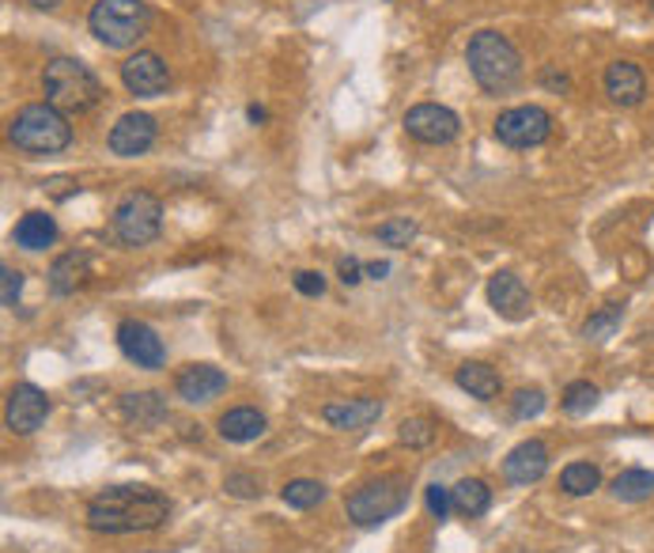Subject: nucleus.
Masks as SVG:
<instances>
[{
  "label": "nucleus",
  "mask_w": 654,
  "mask_h": 553,
  "mask_svg": "<svg viewBox=\"0 0 654 553\" xmlns=\"http://www.w3.org/2000/svg\"><path fill=\"white\" fill-rule=\"evenodd\" d=\"M605 95H609L617 107H640L643 95H647V76L636 61H613L605 69Z\"/></svg>",
  "instance_id": "a211bd4d"
},
{
  "label": "nucleus",
  "mask_w": 654,
  "mask_h": 553,
  "mask_svg": "<svg viewBox=\"0 0 654 553\" xmlns=\"http://www.w3.org/2000/svg\"><path fill=\"white\" fill-rule=\"evenodd\" d=\"M489 304L504 315L507 322H522L530 315V288L522 284V276H515L510 270H499L489 276Z\"/></svg>",
  "instance_id": "2eb2a0df"
},
{
  "label": "nucleus",
  "mask_w": 654,
  "mask_h": 553,
  "mask_svg": "<svg viewBox=\"0 0 654 553\" xmlns=\"http://www.w3.org/2000/svg\"><path fill=\"white\" fill-rule=\"evenodd\" d=\"M20 292H23V273L12 270V266H4V270H0V304H4L8 311H15Z\"/></svg>",
  "instance_id": "72a5a7b5"
},
{
  "label": "nucleus",
  "mask_w": 654,
  "mask_h": 553,
  "mask_svg": "<svg viewBox=\"0 0 654 553\" xmlns=\"http://www.w3.org/2000/svg\"><path fill=\"white\" fill-rule=\"evenodd\" d=\"M217 429L227 444H250V440L266 437V414L254 409V406H235L220 417Z\"/></svg>",
  "instance_id": "aec40b11"
},
{
  "label": "nucleus",
  "mask_w": 654,
  "mask_h": 553,
  "mask_svg": "<svg viewBox=\"0 0 654 553\" xmlns=\"http://www.w3.org/2000/svg\"><path fill=\"white\" fill-rule=\"evenodd\" d=\"M46 102L58 107L61 114H87L102 102V84L84 61L76 58H53L42 73Z\"/></svg>",
  "instance_id": "20e7f679"
},
{
  "label": "nucleus",
  "mask_w": 654,
  "mask_h": 553,
  "mask_svg": "<svg viewBox=\"0 0 654 553\" xmlns=\"http://www.w3.org/2000/svg\"><path fill=\"white\" fill-rule=\"evenodd\" d=\"M30 4H35V8H58L61 0H30Z\"/></svg>",
  "instance_id": "ea45409f"
},
{
  "label": "nucleus",
  "mask_w": 654,
  "mask_h": 553,
  "mask_svg": "<svg viewBox=\"0 0 654 553\" xmlns=\"http://www.w3.org/2000/svg\"><path fill=\"white\" fill-rule=\"evenodd\" d=\"M118 349L125 353V360H133L137 368L156 371L166 365V349H163V337L140 319H125L118 322Z\"/></svg>",
  "instance_id": "9b49d317"
},
{
  "label": "nucleus",
  "mask_w": 654,
  "mask_h": 553,
  "mask_svg": "<svg viewBox=\"0 0 654 553\" xmlns=\"http://www.w3.org/2000/svg\"><path fill=\"white\" fill-rule=\"evenodd\" d=\"M496 137L507 148H538L553 137V114L545 107H510L496 118Z\"/></svg>",
  "instance_id": "6e6552de"
},
{
  "label": "nucleus",
  "mask_w": 654,
  "mask_h": 553,
  "mask_svg": "<svg viewBox=\"0 0 654 553\" xmlns=\"http://www.w3.org/2000/svg\"><path fill=\"white\" fill-rule=\"evenodd\" d=\"M379 417H382L379 398H341V402H325L322 406V421L341 432H363V429H371Z\"/></svg>",
  "instance_id": "dca6fc26"
},
{
  "label": "nucleus",
  "mask_w": 654,
  "mask_h": 553,
  "mask_svg": "<svg viewBox=\"0 0 654 553\" xmlns=\"http://www.w3.org/2000/svg\"><path fill=\"white\" fill-rule=\"evenodd\" d=\"M541 409H545V391H538V386H522V391L510 398V417H515V421H530Z\"/></svg>",
  "instance_id": "2f4dec72"
},
{
  "label": "nucleus",
  "mask_w": 654,
  "mask_h": 553,
  "mask_svg": "<svg viewBox=\"0 0 654 553\" xmlns=\"http://www.w3.org/2000/svg\"><path fill=\"white\" fill-rule=\"evenodd\" d=\"M451 496H454V512L466 519H477L492 508V489L489 481L481 478H461L458 486L451 489Z\"/></svg>",
  "instance_id": "b1692460"
},
{
  "label": "nucleus",
  "mask_w": 654,
  "mask_h": 553,
  "mask_svg": "<svg viewBox=\"0 0 654 553\" xmlns=\"http://www.w3.org/2000/svg\"><path fill=\"white\" fill-rule=\"evenodd\" d=\"M466 65L473 73V81L492 95L515 88L518 76H522V58H518L515 42L507 35H499V30H477L469 38Z\"/></svg>",
  "instance_id": "f03ea898"
},
{
  "label": "nucleus",
  "mask_w": 654,
  "mask_h": 553,
  "mask_svg": "<svg viewBox=\"0 0 654 553\" xmlns=\"http://www.w3.org/2000/svg\"><path fill=\"white\" fill-rule=\"evenodd\" d=\"M122 84H125V91L137 95V99H156V95H163L171 88V69L163 65L159 53L137 50L122 65Z\"/></svg>",
  "instance_id": "f8f14e48"
},
{
  "label": "nucleus",
  "mask_w": 654,
  "mask_h": 553,
  "mask_svg": "<svg viewBox=\"0 0 654 553\" xmlns=\"http://www.w3.org/2000/svg\"><path fill=\"white\" fill-rule=\"evenodd\" d=\"M295 288L303 292V296H322L325 292V276L318 270H299L295 273Z\"/></svg>",
  "instance_id": "c9c22d12"
},
{
  "label": "nucleus",
  "mask_w": 654,
  "mask_h": 553,
  "mask_svg": "<svg viewBox=\"0 0 654 553\" xmlns=\"http://www.w3.org/2000/svg\"><path fill=\"white\" fill-rule=\"evenodd\" d=\"M53 239H58V224L50 212H23L20 224L12 228V243L23 250H46L53 247Z\"/></svg>",
  "instance_id": "412c9836"
},
{
  "label": "nucleus",
  "mask_w": 654,
  "mask_h": 553,
  "mask_svg": "<svg viewBox=\"0 0 654 553\" xmlns=\"http://www.w3.org/2000/svg\"><path fill=\"white\" fill-rule=\"evenodd\" d=\"M151 23V8L145 0H95L87 12V27L107 50H129L145 38Z\"/></svg>",
  "instance_id": "39448f33"
},
{
  "label": "nucleus",
  "mask_w": 654,
  "mask_h": 553,
  "mask_svg": "<svg viewBox=\"0 0 654 553\" xmlns=\"http://www.w3.org/2000/svg\"><path fill=\"white\" fill-rule=\"evenodd\" d=\"M397 440L405 447H412V452H424V447L435 444V421H428V417H405L397 425Z\"/></svg>",
  "instance_id": "c756f323"
},
{
  "label": "nucleus",
  "mask_w": 654,
  "mask_h": 553,
  "mask_svg": "<svg viewBox=\"0 0 654 553\" xmlns=\"http://www.w3.org/2000/svg\"><path fill=\"white\" fill-rule=\"evenodd\" d=\"M367 270V276H374V281H382V276L390 273V262H371V266H363Z\"/></svg>",
  "instance_id": "58836bf2"
},
{
  "label": "nucleus",
  "mask_w": 654,
  "mask_h": 553,
  "mask_svg": "<svg viewBox=\"0 0 654 553\" xmlns=\"http://www.w3.org/2000/svg\"><path fill=\"white\" fill-rule=\"evenodd\" d=\"M461 122L451 107H439V102H420L405 114V133L420 145H451L458 137Z\"/></svg>",
  "instance_id": "9d476101"
},
{
  "label": "nucleus",
  "mask_w": 654,
  "mask_h": 553,
  "mask_svg": "<svg viewBox=\"0 0 654 553\" xmlns=\"http://www.w3.org/2000/svg\"><path fill=\"white\" fill-rule=\"evenodd\" d=\"M651 4H654V0H651Z\"/></svg>",
  "instance_id": "79ce46f5"
},
{
  "label": "nucleus",
  "mask_w": 654,
  "mask_h": 553,
  "mask_svg": "<svg viewBox=\"0 0 654 553\" xmlns=\"http://www.w3.org/2000/svg\"><path fill=\"white\" fill-rule=\"evenodd\" d=\"M522 553H530V550H522Z\"/></svg>",
  "instance_id": "a19ab883"
},
{
  "label": "nucleus",
  "mask_w": 654,
  "mask_h": 553,
  "mask_svg": "<svg viewBox=\"0 0 654 553\" xmlns=\"http://www.w3.org/2000/svg\"><path fill=\"white\" fill-rule=\"evenodd\" d=\"M50 417V394L35 383H15L4 402V425L15 437H35Z\"/></svg>",
  "instance_id": "1a4fd4ad"
},
{
  "label": "nucleus",
  "mask_w": 654,
  "mask_h": 553,
  "mask_svg": "<svg viewBox=\"0 0 654 553\" xmlns=\"http://www.w3.org/2000/svg\"><path fill=\"white\" fill-rule=\"evenodd\" d=\"M454 383L477 402H492V398H499V391H504L499 371L492 365H484V360H466V365L454 371Z\"/></svg>",
  "instance_id": "6ab92c4d"
},
{
  "label": "nucleus",
  "mask_w": 654,
  "mask_h": 553,
  "mask_svg": "<svg viewBox=\"0 0 654 553\" xmlns=\"http://www.w3.org/2000/svg\"><path fill=\"white\" fill-rule=\"evenodd\" d=\"M122 417L140 429H156L166 421V398L159 391H133L122 394Z\"/></svg>",
  "instance_id": "4be33fe9"
},
{
  "label": "nucleus",
  "mask_w": 654,
  "mask_h": 553,
  "mask_svg": "<svg viewBox=\"0 0 654 553\" xmlns=\"http://www.w3.org/2000/svg\"><path fill=\"white\" fill-rule=\"evenodd\" d=\"M597 398H602V391H597L590 379H576V383H568V391H564L560 406H564V414L582 417V414H590V409L597 406Z\"/></svg>",
  "instance_id": "c85d7f7f"
},
{
  "label": "nucleus",
  "mask_w": 654,
  "mask_h": 553,
  "mask_svg": "<svg viewBox=\"0 0 654 553\" xmlns=\"http://www.w3.org/2000/svg\"><path fill=\"white\" fill-rule=\"evenodd\" d=\"M541 84H545V88H553V91H568L571 88L568 73H560L556 65H548L545 73H541Z\"/></svg>",
  "instance_id": "4c0bfd02"
},
{
  "label": "nucleus",
  "mask_w": 654,
  "mask_h": 553,
  "mask_svg": "<svg viewBox=\"0 0 654 553\" xmlns=\"http://www.w3.org/2000/svg\"><path fill=\"white\" fill-rule=\"evenodd\" d=\"M223 391H227V371H220L217 365H189L174 376V394L189 406H205Z\"/></svg>",
  "instance_id": "4468645a"
},
{
  "label": "nucleus",
  "mask_w": 654,
  "mask_h": 553,
  "mask_svg": "<svg viewBox=\"0 0 654 553\" xmlns=\"http://www.w3.org/2000/svg\"><path fill=\"white\" fill-rule=\"evenodd\" d=\"M548 474V447L541 440H522L518 447H510L504 459V478L510 486H533Z\"/></svg>",
  "instance_id": "f3484780"
},
{
  "label": "nucleus",
  "mask_w": 654,
  "mask_h": 553,
  "mask_svg": "<svg viewBox=\"0 0 654 553\" xmlns=\"http://www.w3.org/2000/svg\"><path fill=\"white\" fill-rule=\"evenodd\" d=\"M620 322H625V307L605 304L602 311H594L587 322H582V337H587V342H609V337L620 330Z\"/></svg>",
  "instance_id": "a878e982"
},
{
  "label": "nucleus",
  "mask_w": 654,
  "mask_h": 553,
  "mask_svg": "<svg viewBox=\"0 0 654 553\" xmlns=\"http://www.w3.org/2000/svg\"><path fill=\"white\" fill-rule=\"evenodd\" d=\"M110 228H114V239L122 247H148V243L159 239L163 232V205H159L156 194L148 189H133L122 201L114 205V217H110Z\"/></svg>",
  "instance_id": "423d86ee"
},
{
  "label": "nucleus",
  "mask_w": 654,
  "mask_h": 553,
  "mask_svg": "<svg viewBox=\"0 0 654 553\" xmlns=\"http://www.w3.org/2000/svg\"><path fill=\"white\" fill-rule=\"evenodd\" d=\"M405 504H409V489H405L402 478L390 474V478H374L356 489L345 501V512L356 527H379L386 524V519H394Z\"/></svg>",
  "instance_id": "0eeeda50"
},
{
  "label": "nucleus",
  "mask_w": 654,
  "mask_h": 553,
  "mask_svg": "<svg viewBox=\"0 0 654 553\" xmlns=\"http://www.w3.org/2000/svg\"><path fill=\"white\" fill-rule=\"evenodd\" d=\"M8 140H12L20 152L30 156H53L65 152L73 145V125L50 102H27L20 114L8 122Z\"/></svg>",
  "instance_id": "7ed1b4c3"
},
{
  "label": "nucleus",
  "mask_w": 654,
  "mask_h": 553,
  "mask_svg": "<svg viewBox=\"0 0 654 553\" xmlns=\"http://www.w3.org/2000/svg\"><path fill=\"white\" fill-rule=\"evenodd\" d=\"M171 516V501L151 486H110L87 504V527L95 534L156 531Z\"/></svg>",
  "instance_id": "f257e3e1"
},
{
  "label": "nucleus",
  "mask_w": 654,
  "mask_h": 553,
  "mask_svg": "<svg viewBox=\"0 0 654 553\" xmlns=\"http://www.w3.org/2000/svg\"><path fill=\"white\" fill-rule=\"evenodd\" d=\"M363 273L367 270L356 262V258H341V262H337V276H341V284H348V288H353V284H360Z\"/></svg>",
  "instance_id": "e433bc0d"
},
{
  "label": "nucleus",
  "mask_w": 654,
  "mask_h": 553,
  "mask_svg": "<svg viewBox=\"0 0 654 553\" xmlns=\"http://www.w3.org/2000/svg\"><path fill=\"white\" fill-rule=\"evenodd\" d=\"M412 239H417V224H412L409 217H394V220H386V224H379V243H382V247L402 250V247H409Z\"/></svg>",
  "instance_id": "7c9ffc66"
},
{
  "label": "nucleus",
  "mask_w": 654,
  "mask_h": 553,
  "mask_svg": "<svg viewBox=\"0 0 654 553\" xmlns=\"http://www.w3.org/2000/svg\"><path fill=\"white\" fill-rule=\"evenodd\" d=\"M424 504H428V512H432L435 519H446V516H451V508H454V496H451V489L435 481V486L424 489Z\"/></svg>",
  "instance_id": "f704fd0d"
},
{
  "label": "nucleus",
  "mask_w": 654,
  "mask_h": 553,
  "mask_svg": "<svg viewBox=\"0 0 654 553\" xmlns=\"http://www.w3.org/2000/svg\"><path fill=\"white\" fill-rule=\"evenodd\" d=\"M223 489H227L231 496H243V501L261 496V481L254 478V474H246V470H231L227 478H223Z\"/></svg>",
  "instance_id": "473e14b6"
},
{
  "label": "nucleus",
  "mask_w": 654,
  "mask_h": 553,
  "mask_svg": "<svg viewBox=\"0 0 654 553\" xmlns=\"http://www.w3.org/2000/svg\"><path fill=\"white\" fill-rule=\"evenodd\" d=\"M597 486H602V470H597L594 463H571V466H564L560 489L568 496H590Z\"/></svg>",
  "instance_id": "bb28decb"
},
{
  "label": "nucleus",
  "mask_w": 654,
  "mask_h": 553,
  "mask_svg": "<svg viewBox=\"0 0 654 553\" xmlns=\"http://www.w3.org/2000/svg\"><path fill=\"white\" fill-rule=\"evenodd\" d=\"M87 273H91V258L84 250H69V255H61L50 266V292L53 296H73L79 284L87 281Z\"/></svg>",
  "instance_id": "5701e85b"
},
{
  "label": "nucleus",
  "mask_w": 654,
  "mask_h": 553,
  "mask_svg": "<svg viewBox=\"0 0 654 553\" xmlns=\"http://www.w3.org/2000/svg\"><path fill=\"white\" fill-rule=\"evenodd\" d=\"M281 501L288 504V508H299V512L318 508V504L325 501V486L314 478H295L281 489Z\"/></svg>",
  "instance_id": "cd10ccee"
},
{
  "label": "nucleus",
  "mask_w": 654,
  "mask_h": 553,
  "mask_svg": "<svg viewBox=\"0 0 654 553\" xmlns=\"http://www.w3.org/2000/svg\"><path fill=\"white\" fill-rule=\"evenodd\" d=\"M654 493V474L651 470H640V466H632V470H620L617 478H613V496L625 504H640L647 501Z\"/></svg>",
  "instance_id": "393cba45"
},
{
  "label": "nucleus",
  "mask_w": 654,
  "mask_h": 553,
  "mask_svg": "<svg viewBox=\"0 0 654 553\" xmlns=\"http://www.w3.org/2000/svg\"><path fill=\"white\" fill-rule=\"evenodd\" d=\"M159 137V125L151 114H140V110H133V114H122L114 122V130H110L107 145L114 156H122V160H133V156H145L151 145H156Z\"/></svg>",
  "instance_id": "ddd939ff"
}]
</instances>
